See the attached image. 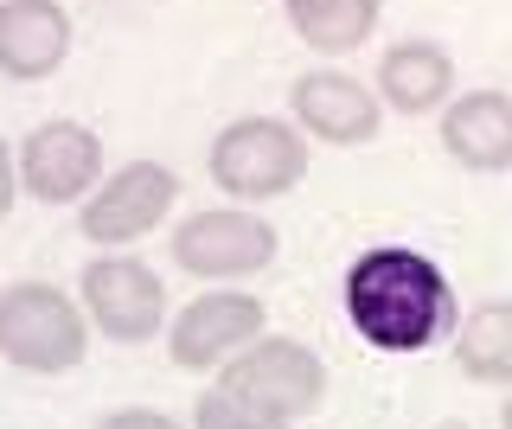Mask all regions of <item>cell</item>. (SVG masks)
<instances>
[{"label":"cell","mask_w":512,"mask_h":429,"mask_svg":"<svg viewBox=\"0 0 512 429\" xmlns=\"http://www.w3.org/2000/svg\"><path fill=\"white\" fill-rule=\"evenodd\" d=\"M346 321L378 353H423L455 327V289L423 250L378 244L346 269Z\"/></svg>","instance_id":"obj_1"},{"label":"cell","mask_w":512,"mask_h":429,"mask_svg":"<svg viewBox=\"0 0 512 429\" xmlns=\"http://www.w3.org/2000/svg\"><path fill=\"white\" fill-rule=\"evenodd\" d=\"M308 129L295 116H237L212 135L205 173L224 199L237 205H269L282 193H295L308 180Z\"/></svg>","instance_id":"obj_2"},{"label":"cell","mask_w":512,"mask_h":429,"mask_svg":"<svg viewBox=\"0 0 512 429\" xmlns=\"http://www.w3.org/2000/svg\"><path fill=\"white\" fill-rule=\"evenodd\" d=\"M90 353V314L58 282H7L0 289V359L32 378H64Z\"/></svg>","instance_id":"obj_3"},{"label":"cell","mask_w":512,"mask_h":429,"mask_svg":"<svg viewBox=\"0 0 512 429\" xmlns=\"http://www.w3.org/2000/svg\"><path fill=\"white\" fill-rule=\"evenodd\" d=\"M282 237L269 225L263 212H250V205H205V212H192L173 225V263L186 269L192 282H250L263 276L269 263H276Z\"/></svg>","instance_id":"obj_4"},{"label":"cell","mask_w":512,"mask_h":429,"mask_svg":"<svg viewBox=\"0 0 512 429\" xmlns=\"http://www.w3.org/2000/svg\"><path fill=\"white\" fill-rule=\"evenodd\" d=\"M218 385L244 391L250 404L276 410L282 423H301L308 410H320L327 397V359L314 346L288 340V333H256L244 353H231L218 365Z\"/></svg>","instance_id":"obj_5"},{"label":"cell","mask_w":512,"mask_h":429,"mask_svg":"<svg viewBox=\"0 0 512 429\" xmlns=\"http://www.w3.org/2000/svg\"><path fill=\"white\" fill-rule=\"evenodd\" d=\"M173 205H180V173L167 161H122L77 205V231L96 250H122V244H141L154 225H167Z\"/></svg>","instance_id":"obj_6"},{"label":"cell","mask_w":512,"mask_h":429,"mask_svg":"<svg viewBox=\"0 0 512 429\" xmlns=\"http://www.w3.org/2000/svg\"><path fill=\"white\" fill-rule=\"evenodd\" d=\"M77 301H84L90 327L116 346H141L167 327V282L141 257H90L77 276Z\"/></svg>","instance_id":"obj_7"},{"label":"cell","mask_w":512,"mask_h":429,"mask_svg":"<svg viewBox=\"0 0 512 429\" xmlns=\"http://www.w3.org/2000/svg\"><path fill=\"white\" fill-rule=\"evenodd\" d=\"M256 333H269V308L237 282H212L167 321V359L180 372H218L231 353H244Z\"/></svg>","instance_id":"obj_8"},{"label":"cell","mask_w":512,"mask_h":429,"mask_svg":"<svg viewBox=\"0 0 512 429\" xmlns=\"http://www.w3.org/2000/svg\"><path fill=\"white\" fill-rule=\"evenodd\" d=\"M96 180H103V141L84 122L58 116L20 141V193H32L39 205H84Z\"/></svg>","instance_id":"obj_9"},{"label":"cell","mask_w":512,"mask_h":429,"mask_svg":"<svg viewBox=\"0 0 512 429\" xmlns=\"http://www.w3.org/2000/svg\"><path fill=\"white\" fill-rule=\"evenodd\" d=\"M288 116L308 129V141H327V148H359V141L378 135L384 122V97L378 84H359L352 71H301L288 84Z\"/></svg>","instance_id":"obj_10"},{"label":"cell","mask_w":512,"mask_h":429,"mask_svg":"<svg viewBox=\"0 0 512 429\" xmlns=\"http://www.w3.org/2000/svg\"><path fill=\"white\" fill-rule=\"evenodd\" d=\"M71 58V13L58 0H0V77L39 84Z\"/></svg>","instance_id":"obj_11"},{"label":"cell","mask_w":512,"mask_h":429,"mask_svg":"<svg viewBox=\"0 0 512 429\" xmlns=\"http://www.w3.org/2000/svg\"><path fill=\"white\" fill-rule=\"evenodd\" d=\"M442 148L468 173H512V97L506 90H461V97H448Z\"/></svg>","instance_id":"obj_12"},{"label":"cell","mask_w":512,"mask_h":429,"mask_svg":"<svg viewBox=\"0 0 512 429\" xmlns=\"http://www.w3.org/2000/svg\"><path fill=\"white\" fill-rule=\"evenodd\" d=\"M378 97L397 116H436L455 97V58H448L442 39H397L391 52L378 58Z\"/></svg>","instance_id":"obj_13"},{"label":"cell","mask_w":512,"mask_h":429,"mask_svg":"<svg viewBox=\"0 0 512 429\" xmlns=\"http://www.w3.org/2000/svg\"><path fill=\"white\" fill-rule=\"evenodd\" d=\"M282 20L308 52L340 58V52H359L378 33L384 0H282Z\"/></svg>","instance_id":"obj_14"},{"label":"cell","mask_w":512,"mask_h":429,"mask_svg":"<svg viewBox=\"0 0 512 429\" xmlns=\"http://www.w3.org/2000/svg\"><path fill=\"white\" fill-rule=\"evenodd\" d=\"M455 365L474 385H512V301H480L461 314Z\"/></svg>","instance_id":"obj_15"},{"label":"cell","mask_w":512,"mask_h":429,"mask_svg":"<svg viewBox=\"0 0 512 429\" xmlns=\"http://www.w3.org/2000/svg\"><path fill=\"white\" fill-rule=\"evenodd\" d=\"M192 429H288L276 410H263V404H250L244 391H231V385H212L192 404Z\"/></svg>","instance_id":"obj_16"},{"label":"cell","mask_w":512,"mask_h":429,"mask_svg":"<svg viewBox=\"0 0 512 429\" xmlns=\"http://www.w3.org/2000/svg\"><path fill=\"white\" fill-rule=\"evenodd\" d=\"M90 429H180L167 417V410H141V404H128V410H109V417H96Z\"/></svg>","instance_id":"obj_17"},{"label":"cell","mask_w":512,"mask_h":429,"mask_svg":"<svg viewBox=\"0 0 512 429\" xmlns=\"http://www.w3.org/2000/svg\"><path fill=\"white\" fill-rule=\"evenodd\" d=\"M13 199H20V148L0 141V218L13 212Z\"/></svg>","instance_id":"obj_18"},{"label":"cell","mask_w":512,"mask_h":429,"mask_svg":"<svg viewBox=\"0 0 512 429\" xmlns=\"http://www.w3.org/2000/svg\"><path fill=\"white\" fill-rule=\"evenodd\" d=\"M500 429H512V397H506V410H500Z\"/></svg>","instance_id":"obj_19"},{"label":"cell","mask_w":512,"mask_h":429,"mask_svg":"<svg viewBox=\"0 0 512 429\" xmlns=\"http://www.w3.org/2000/svg\"><path fill=\"white\" fill-rule=\"evenodd\" d=\"M436 429H468V423H436Z\"/></svg>","instance_id":"obj_20"}]
</instances>
